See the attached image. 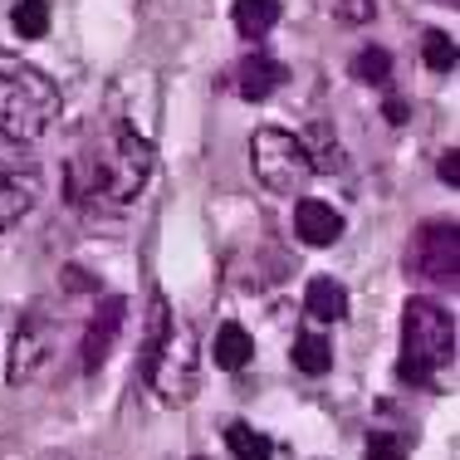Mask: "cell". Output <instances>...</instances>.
Here are the masks:
<instances>
[{
  "label": "cell",
  "instance_id": "6da1fadb",
  "mask_svg": "<svg viewBox=\"0 0 460 460\" xmlns=\"http://www.w3.org/2000/svg\"><path fill=\"white\" fill-rule=\"evenodd\" d=\"M152 167H157L152 142L137 137L128 123H118L108 133L89 137L69 157L64 191H69V206H79L84 216H123V211H133Z\"/></svg>",
  "mask_w": 460,
  "mask_h": 460
},
{
  "label": "cell",
  "instance_id": "7a4b0ae2",
  "mask_svg": "<svg viewBox=\"0 0 460 460\" xmlns=\"http://www.w3.org/2000/svg\"><path fill=\"white\" fill-rule=\"evenodd\" d=\"M59 118V84L30 59L0 49V142H35Z\"/></svg>",
  "mask_w": 460,
  "mask_h": 460
},
{
  "label": "cell",
  "instance_id": "3957f363",
  "mask_svg": "<svg viewBox=\"0 0 460 460\" xmlns=\"http://www.w3.org/2000/svg\"><path fill=\"white\" fill-rule=\"evenodd\" d=\"M142 377L152 382L167 407L196 397V333L186 323L172 319L167 299L152 304V333H147V353H142Z\"/></svg>",
  "mask_w": 460,
  "mask_h": 460
},
{
  "label": "cell",
  "instance_id": "277c9868",
  "mask_svg": "<svg viewBox=\"0 0 460 460\" xmlns=\"http://www.w3.org/2000/svg\"><path fill=\"white\" fill-rule=\"evenodd\" d=\"M456 358V319L436 299H411L402 309V363L397 377L411 387H431L436 372Z\"/></svg>",
  "mask_w": 460,
  "mask_h": 460
},
{
  "label": "cell",
  "instance_id": "5b68a950",
  "mask_svg": "<svg viewBox=\"0 0 460 460\" xmlns=\"http://www.w3.org/2000/svg\"><path fill=\"white\" fill-rule=\"evenodd\" d=\"M250 167H255V181L275 196H304V186L314 181L319 162H314L309 142L284 133V128H260L250 137Z\"/></svg>",
  "mask_w": 460,
  "mask_h": 460
},
{
  "label": "cell",
  "instance_id": "8992f818",
  "mask_svg": "<svg viewBox=\"0 0 460 460\" xmlns=\"http://www.w3.org/2000/svg\"><path fill=\"white\" fill-rule=\"evenodd\" d=\"M40 191H45V172L25 152V142H0V230L25 221Z\"/></svg>",
  "mask_w": 460,
  "mask_h": 460
},
{
  "label": "cell",
  "instance_id": "52a82bcc",
  "mask_svg": "<svg viewBox=\"0 0 460 460\" xmlns=\"http://www.w3.org/2000/svg\"><path fill=\"white\" fill-rule=\"evenodd\" d=\"M407 270L426 284H441V289H456V270H460V235L456 221H426L411 235L407 250Z\"/></svg>",
  "mask_w": 460,
  "mask_h": 460
},
{
  "label": "cell",
  "instance_id": "ba28073f",
  "mask_svg": "<svg viewBox=\"0 0 460 460\" xmlns=\"http://www.w3.org/2000/svg\"><path fill=\"white\" fill-rule=\"evenodd\" d=\"M54 338H59V328H54V314L45 309H30L25 319L15 328V343H10V367H5V382H35L45 363L54 358Z\"/></svg>",
  "mask_w": 460,
  "mask_h": 460
},
{
  "label": "cell",
  "instance_id": "9c48e42d",
  "mask_svg": "<svg viewBox=\"0 0 460 460\" xmlns=\"http://www.w3.org/2000/svg\"><path fill=\"white\" fill-rule=\"evenodd\" d=\"M123 323H128V299H123V294H108V299L98 304V314L89 319V328H84V348H79V353H84V372H98L108 363V353H113Z\"/></svg>",
  "mask_w": 460,
  "mask_h": 460
},
{
  "label": "cell",
  "instance_id": "30bf717a",
  "mask_svg": "<svg viewBox=\"0 0 460 460\" xmlns=\"http://www.w3.org/2000/svg\"><path fill=\"white\" fill-rule=\"evenodd\" d=\"M294 230H299L304 245H333V240L343 235V216L328 201H319V196H304V201L294 206Z\"/></svg>",
  "mask_w": 460,
  "mask_h": 460
},
{
  "label": "cell",
  "instance_id": "8fae6325",
  "mask_svg": "<svg viewBox=\"0 0 460 460\" xmlns=\"http://www.w3.org/2000/svg\"><path fill=\"white\" fill-rule=\"evenodd\" d=\"M284 79H289V74H284V64L279 59H265V54H255V59H245L235 69V89H240V98H250V103H265V98L275 93Z\"/></svg>",
  "mask_w": 460,
  "mask_h": 460
},
{
  "label": "cell",
  "instance_id": "7c38bea8",
  "mask_svg": "<svg viewBox=\"0 0 460 460\" xmlns=\"http://www.w3.org/2000/svg\"><path fill=\"white\" fill-rule=\"evenodd\" d=\"M304 314L319 323H338L348 319V289L338 279H314L309 294H304Z\"/></svg>",
  "mask_w": 460,
  "mask_h": 460
},
{
  "label": "cell",
  "instance_id": "4fadbf2b",
  "mask_svg": "<svg viewBox=\"0 0 460 460\" xmlns=\"http://www.w3.org/2000/svg\"><path fill=\"white\" fill-rule=\"evenodd\" d=\"M275 25H279V0H235L240 40H265Z\"/></svg>",
  "mask_w": 460,
  "mask_h": 460
},
{
  "label": "cell",
  "instance_id": "5bb4252c",
  "mask_svg": "<svg viewBox=\"0 0 460 460\" xmlns=\"http://www.w3.org/2000/svg\"><path fill=\"white\" fill-rule=\"evenodd\" d=\"M250 353H255V338H250L240 323H221V328H216V367L240 372L250 363Z\"/></svg>",
  "mask_w": 460,
  "mask_h": 460
},
{
  "label": "cell",
  "instance_id": "9a60e30c",
  "mask_svg": "<svg viewBox=\"0 0 460 460\" xmlns=\"http://www.w3.org/2000/svg\"><path fill=\"white\" fill-rule=\"evenodd\" d=\"M226 446H230V456H235V460H270V456H275V446H270L255 426H245V421L226 426Z\"/></svg>",
  "mask_w": 460,
  "mask_h": 460
},
{
  "label": "cell",
  "instance_id": "2e32d148",
  "mask_svg": "<svg viewBox=\"0 0 460 460\" xmlns=\"http://www.w3.org/2000/svg\"><path fill=\"white\" fill-rule=\"evenodd\" d=\"M294 367L309 372V377H323V372L333 367V348H328L319 333H304L299 343H294Z\"/></svg>",
  "mask_w": 460,
  "mask_h": 460
},
{
  "label": "cell",
  "instance_id": "e0dca14e",
  "mask_svg": "<svg viewBox=\"0 0 460 460\" xmlns=\"http://www.w3.org/2000/svg\"><path fill=\"white\" fill-rule=\"evenodd\" d=\"M15 30H20V40H45L49 0H20V5H15Z\"/></svg>",
  "mask_w": 460,
  "mask_h": 460
},
{
  "label": "cell",
  "instance_id": "ac0fdd59",
  "mask_svg": "<svg viewBox=\"0 0 460 460\" xmlns=\"http://www.w3.org/2000/svg\"><path fill=\"white\" fill-rule=\"evenodd\" d=\"M387 74H392V54L387 49H358L353 54V79L358 84H387Z\"/></svg>",
  "mask_w": 460,
  "mask_h": 460
},
{
  "label": "cell",
  "instance_id": "d6986e66",
  "mask_svg": "<svg viewBox=\"0 0 460 460\" xmlns=\"http://www.w3.org/2000/svg\"><path fill=\"white\" fill-rule=\"evenodd\" d=\"M421 54H426V64H431L436 74H451L456 69V40L446 35V30H431V35H426V45H421Z\"/></svg>",
  "mask_w": 460,
  "mask_h": 460
},
{
  "label": "cell",
  "instance_id": "ffe728a7",
  "mask_svg": "<svg viewBox=\"0 0 460 460\" xmlns=\"http://www.w3.org/2000/svg\"><path fill=\"white\" fill-rule=\"evenodd\" d=\"M367 460H407V441L397 431H372L367 436Z\"/></svg>",
  "mask_w": 460,
  "mask_h": 460
},
{
  "label": "cell",
  "instance_id": "44dd1931",
  "mask_svg": "<svg viewBox=\"0 0 460 460\" xmlns=\"http://www.w3.org/2000/svg\"><path fill=\"white\" fill-rule=\"evenodd\" d=\"M328 10H333L343 25H363V20L372 15V0H328Z\"/></svg>",
  "mask_w": 460,
  "mask_h": 460
},
{
  "label": "cell",
  "instance_id": "7402d4cb",
  "mask_svg": "<svg viewBox=\"0 0 460 460\" xmlns=\"http://www.w3.org/2000/svg\"><path fill=\"white\" fill-rule=\"evenodd\" d=\"M441 181L460 186V152H446V157H441Z\"/></svg>",
  "mask_w": 460,
  "mask_h": 460
},
{
  "label": "cell",
  "instance_id": "603a6c76",
  "mask_svg": "<svg viewBox=\"0 0 460 460\" xmlns=\"http://www.w3.org/2000/svg\"><path fill=\"white\" fill-rule=\"evenodd\" d=\"M45 460H79V456H45Z\"/></svg>",
  "mask_w": 460,
  "mask_h": 460
}]
</instances>
